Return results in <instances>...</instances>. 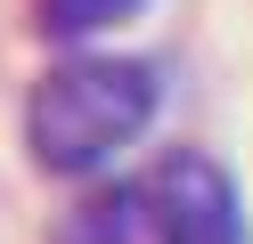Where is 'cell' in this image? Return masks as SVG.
I'll return each mask as SVG.
<instances>
[{
    "mask_svg": "<svg viewBox=\"0 0 253 244\" xmlns=\"http://www.w3.org/2000/svg\"><path fill=\"white\" fill-rule=\"evenodd\" d=\"M147 114H155V73L139 57H66L33 81L25 139L49 171H98L115 146L139 139Z\"/></svg>",
    "mask_w": 253,
    "mask_h": 244,
    "instance_id": "6da1fadb",
    "label": "cell"
},
{
    "mask_svg": "<svg viewBox=\"0 0 253 244\" xmlns=\"http://www.w3.org/2000/svg\"><path fill=\"white\" fill-rule=\"evenodd\" d=\"M139 220H147V244H245L237 187L212 155H164L139 179Z\"/></svg>",
    "mask_w": 253,
    "mask_h": 244,
    "instance_id": "7a4b0ae2",
    "label": "cell"
},
{
    "mask_svg": "<svg viewBox=\"0 0 253 244\" xmlns=\"http://www.w3.org/2000/svg\"><path fill=\"white\" fill-rule=\"evenodd\" d=\"M139 0H33V16H41V33H57V41H74V33H98V25H115V16H131Z\"/></svg>",
    "mask_w": 253,
    "mask_h": 244,
    "instance_id": "3957f363",
    "label": "cell"
}]
</instances>
